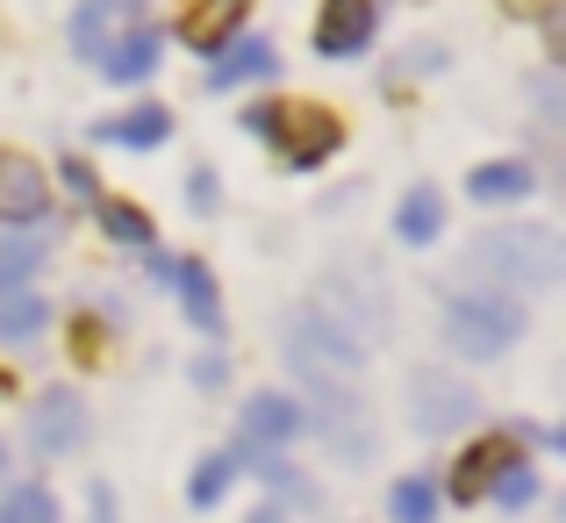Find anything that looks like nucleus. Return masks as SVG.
Masks as SVG:
<instances>
[{"mask_svg":"<svg viewBox=\"0 0 566 523\" xmlns=\"http://www.w3.org/2000/svg\"><path fill=\"white\" fill-rule=\"evenodd\" d=\"M193 387H201V395L230 387V358H222V352H201V358H193Z\"/></svg>","mask_w":566,"mask_h":523,"instance_id":"nucleus-29","label":"nucleus"},{"mask_svg":"<svg viewBox=\"0 0 566 523\" xmlns=\"http://www.w3.org/2000/svg\"><path fill=\"white\" fill-rule=\"evenodd\" d=\"M43 259H51V237H43V222H29V230H8V237H0V302L29 294V280H36Z\"/></svg>","mask_w":566,"mask_h":523,"instance_id":"nucleus-18","label":"nucleus"},{"mask_svg":"<svg viewBox=\"0 0 566 523\" xmlns=\"http://www.w3.org/2000/svg\"><path fill=\"white\" fill-rule=\"evenodd\" d=\"M166 287L180 294V308H187V323L201 337H222V287H216V273H208L201 259H172L166 265Z\"/></svg>","mask_w":566,"mask_h":523,"instance_id":"nucleus-13","label":"nucleus"},{"mask_svg":"<svg viewBox=\"0 0 566 523\" xmlns=\"http://www.w3.org/2000/svg\"><path fill=\"white\" fill-rule=\"evenodd\" d=\"M230 488H237V452H208L201 467H193V481H187V502L193 510H222Z\"/></svg>","mask_w":566,"mask_h":523,"instance_id":"nucleus-24","label":"nucleus"},{"mask_svg":"<svg viewBox=\"0 0 566 523\" xmlns=\"http://www.w3.org/2000/svg\"><path fill=\"white\" fill-rule=\"evenodd\" d=\"M531 101H538L545 123H559V72H538V80H531Z\"/></svg>","mask_w":566,"mask_h":523,"instance_id":"nucleus-30","label":"nucleus"},{"mask_svg":"<svg viewBox=\"0 0 566 523\" xmlns=\"http://www.w3.org/2000/svg\"><path fill=\"white\" fill-rule=\"evenodd\" d=\"M86 523H123V510H115V495H108V481L86 488Z\"/></svg>","mask_w":566,"mask_h":523,"instance_id":"nucleus-31","label":"nucleus"},{"mask_svg":"<svg viewBox=\"0 0 566 523\" xmlns=\"http://www.w3.org/2000/svg\"><path fill=\"white\" fill-rule=\"evenodd\" d=\"M43 323H51V308L36 294H14V302H0V345H29Z\"/></svg>","mask_w":566,"mask_h":523,"instance_id":"nucleus-27","label":"nucleus"},{"mask_svg":"<svg viewBox=\"0 0 566 523\" xmlns=\"http://www.w3.org/2000/svg\"><path fill=\"white\" fill-rule=\"evenodd\" d=\"M516 459V444H510V430H488V438H473L467 452L452 459V481L438 488V495H452V502H481L488 495V481H495L502 467Z\"/></svg>","mask_w":566,"mask_h":523,"instance_id":"nucleus-12","label":"nucleus"},{"mask_svg":"<svg viewBox=\"0 0 566 523\" xmlns=\"http://www.w3.org/2000/svg\"><path fill=\"white\" fill-rule=\"evenodd\" d=\"M244 14H251V0H193L180 14V43L201 51V57H216L230 36H244Z\"/></svg>","mask_w":566,"mask_h":523,"instance_id":"nucleus-17","label":"nucleus"},{"mask_svg":"<svg viewBox=\"0 0 566 523\" xmlns=\"http://www.w3.org/2000/svg\"><path fill=\"white\" fill-rule=\"evenodd\" d=\"M294 438H302V401L280 395V387H259V395L244 401V416H237V467L280 452V444H294Z\"/></svg>","mask_w":566,"mask_h":523,"instance_id":"nucleus-8","label":"nucleus"},{"mask_svg":"<svg viewBox=\"0 0 566 523\" xmlns=\"http://www.w3.org/2000/svg\"><path fill=\"white\" fill-rule=\"evenodd\" d=\"M244 129L273 144V158L287 172H316L323 158H337V144H345V123H337L323 101H259V108L244 115Z\"/></svg>","mask_w":566,"mask_h":523,"instance_id":"nucleus-2","label":"nucleus"},{"mask_svg":"<svg viewBox=\"0 0 566 523\" xmlns=\"http://www.w3.org/2000/svg\"><path fill=\"white\" fill-rule=\"evenodd\" d=\"M438 481H430V473H401L395 488H387V516L395 523H438Z\"/></svg>","mask_w":566,"mask_h":523,"instance_id":"nucleus-22","label":"nucleus"},{"mask_svg":"<svg viewBox=\"0 0 566 523\" xmlns=\"http://www.w3.org/2000/svg\"><path fill=\"white\" fill-rule=\"evenodd\" d=\"M251 523H287V516H280V502H265V510H251Z\"/></svg>","mask_w":566,"mask_h":523,"instance_id":"nucleus-33","label":"nucleus"},{"mask_svg":"<svg viewBox=\"0 0 566 523\" xmlns=\"http://www.w3.org/2000/svg\"><path fill=\"white\" fill-rule=\"evenodd\" d=\"M280 358H287V373L302 387H316V380H359V373H366V345H359V337H345L323 308H287V316H280Z\"/></svg>","mask_w":566,"mask_h":523,"instance_id":"nucleus-3","label":"nucleus"},{"mask_svg":"<svg viewBox=\"0 0 566 523\" xmlns=\"http://www.w3.org/2000/svg\"><path fill=\"white\" fill-rule=\"evenodd\" d=\"M172 137V108L166 101H137L123 115H101L94 123V144H123V151H158Z\"/></svg>","mask_w":566,"mask_h":523,"instance_id":"nucleus-16","label":"nucleus"},{"mask_svg":"<svg viewBox=\"0 0 566 523\" xmlns=\"http://www.w3.org/2000/svg\"><path fill=\"white\" fill-rule=\"evenodd\" d=\"M94 222H101V237H108V244H123V251H151L158 244L151 216H144L137 201H123V193H101V201H94Z\"/></svg>","mask_w":566,"mask_h":523,"instance_id":"nucleus-20","label":"nucleus"},{"mask_svg":"<svg viewBox=\"0 0 566 523\" xmlns=\"http://www.w3.org/2000/svg\"><path fill=\"white\" fill-rule=\"evenodd\" d=\"M467 273L495 294H545L566 273V244L545 222H502V230L467 244Z\"/></svg>","mask_w":566,"mask_h":523,"instance_id":"nucleus-1","label":"nucleus"},{"mask_svg":"<svg viewBox=\"0 0 566 523\" xmlns=\"http://www.w3.org/2000/svg\"><path fill=\"white\" fill-rule=\"evenodd\" d=\"M108 43H115V8H108V0H86V8L72 14V57H86V65H94Z\"/></svg>","mask_w":566,"mask_h":523,"instance_id":"nucleus-25","label":"nucleus"},{"mask_svg":"<svg viewBox=\"0 0 566 523\" xmlns=\"http://www.w3.org/2000/svg\"><path fill=\"white\" fill-rule=\"evenodd\" d=\"M316 308L337 323L345 337H359V345H374V337H387V323H395V308H387V287L380 273H366V265H331L323 273V294Z\"/></svg>","mask_w":566,"mask_h":523,"instance_id":"nucleus-6","label":"nucleus"},{"mask_svg":"<svg viewBox=\"0 0 566 523\" xmlns=\"http://www.w3.org/2000/svg\"><path fill=\"white\" fill-rule=\"evenodd\" d=\"M0 523H57V495L43 481H14L0 495Z\"/></svg>","mask_w":566,"mask_h":523,"instance_id":"nucleus-26","label":"nucleus"},{"mask_svg":"<svg viewBox=\"0 0 566 523\" xmlns=\"http://www.w3.org/2000/svg\"><path fill=\"white\" fill-rule=\"evenodd\" d=\"M374 36H380V0H323L316 57H366Z\"/></svg>","mask_w":566,"mask_h":523,"instance_id":"nucleus-11","label":"nucleus"},{"mask_svg":"<svg viewBox=\"0 0 566 523\" xmlns=\"http://www.w3.org/2000/svg\"><path fill=\"white\" fill-rule=\"evenodd\" d=\"M0 473H8V444H0Z\"/></svg>","mask_w":566,"mask_h":523,"instance_id":"nucleus-34","label":"nucleus"},{"mask_svg":"<svg viewBox=\"0 0 566 523\" xmlns=\"http://www.w3.org/2000/svg\"><path fill=\"white\" fill-rule=\"evenodd\" d=\"M158 57H166V36H158V29H123L94 65H101V80H108V86H144L158 72Z\"/></svg>","mask_w":566,"mask_h":523,"instance_id":"nucleus-15","label":"nucleus"},{"mask_svg":"<svg viewBox=\"0 0 566 523\" xmlns=\"http://www.w3.org/2000/svg\"><path fill=\"white\" fill-rule=\"evenodd\" d=\"M51 216V172L22 151H0V230H29Z\"/></svg>","mask_w":566,"mask_h":523,"instance_id":"nucleus-10","label":"nucleus"},{"mask_svg":"<svg viewBox=\"0 0 566 523\" xmlns=\"http://www.w3.org/2000/svg\"><path fill=\"white\" fill-rule=\"evenodd\" d=\"M524 337V308L516 294H495V287H459L444 294V345L459 358H502Z\"/></svg>","mask_w":566,"mask_h":523,"instance_id":"nucleus-4","label":"nucleus"},{"mask_svg":"<svg viewBox=\"0 0 566 523\" xmlns=\"http://www.w3.org/2000/svg\"><path fill=\"white\" fill-rule=\"evenodd\" d=\"M302 430H316L345 467H366V459H374V409H366L359 380H316L308 387Z\"/></svg>","mask_w":566,"mask_h":523,"instance_id":"nucleus-5","label":"nucleus"},{"mask_svg":"<svg viewBox=\"0 0 566 523\" xmlns=\"http://www.w3.org/2000/svg\"><path fill=\"white\" fill-rule=\"evenodd\" d=\"M395 237H401V244H438V237H444V193L438 187H409V193H401Z\"/></svg>","mask_w":566,"mask_h":523,"instance_id":"nucleus-21","label":"nucleus"},{"mask_svg":"<svg viewBox=\"0 0 566 523\" xmlns=\"http://www.w3.org/2000/svg\"><path fill=\"white\" fill-rule=\"evenodd\" d=\"M29 444L51 452V459L80 452V444H86V401H80V387H43V395L29 401Z\"/></svg>","mask_w":566,"mask_h":523,"instance_id":"nucleus-9","label":"nucleus"},{"mask_svg":"<svg viewBox=\"0 0 566 523\" xmlns=\"http://www.w3.org/2000/svg\"><path fill=\"white\" fill-rule=\"evenodd\" d=\"M531 187H538V172H531L524 158H502V166H473V172H467V193H473L481 208H516Z\"/></svg>","mask_w":566,"mask_h":523,"instance_id":"nucleus-19","label":"nucleus"},{"mask_svg":"<svg viewBox=\"0 0 566 523\" xmlns=\"http://www.w3.org/2000/svg\"><path fill=\"white\" fill-rule=\"evenodd\" d=\"M65 193H94V166L86 158H65Z\"/></svg>","mask_w":566,"mask_h":523,"instance_id":"nucleus-32","label":"nucleus"},{"mask_svg":"<svg viewBox=\"0 0 566 523\" xmlns=\"http://www.w3.org/2000/svg\"><path fill=\"white\" fill-rule=\"evenodd\" d=\"M409 423L423 438H452V430L481 423V395L467 380H452V373L423 366V373H409Z\"/></svg>","mask_w":566,"mask_h":523,"instance_id":"nucleus-7","label":"nucleus"},{"mask_svg":"<svg viewBox=\"0 0 566 523\" xmlns=\"http://www.w3.org/2000/svg\"><path fill=\"white\" fill-rule=\"evenodd\" d=\"M545 495V481H538V467H531V459H510V467L495 473V481H488V502H495V510H531V502Z\"/></svg>","mask_w":566,"mask_h":523,"instance_id":"nucleus-23","label":"nucleus"},{"mask_svg":"<svg viewBox=\"0 0 566 523\" xmlns=\"http://www.w3.org/2000/svg\"><path fill=\"white\" fill-rule=\"evenodd\" d=\"M187 208H193V216H216V208H222V187H216V172H208V166L187 172Z\"/></svg>","mask_w":566,"mask_h":523,"instance_id":"nucleus-28","label":"nucleus"},{"mask_svg":"<svg viewBox=\"0 0 566 523\" xmlns=\"http://www.w3.org/2000/svg\"><path fill=\"white\" fill-rule=\"evenodd\" d=\"M280 72V51L265 36H230L216 57H208V94H230L244 80H273Z\"/></svg>","mask_w":566,"mask_h":523,"instance_id":"nucleus-14","label":"nucleus"}]
</instances>
